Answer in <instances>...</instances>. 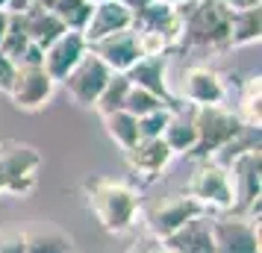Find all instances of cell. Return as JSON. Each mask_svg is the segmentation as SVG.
Wrapping results in <instances>:
<instances>
[{
  "instance_id": "obj_1",
  "label": "cell",
  "mask_w": 262,
  "mask_h": 253,
  "mask_svg": "<svg viewBox=\"0 0 262 253\" xmlns=\"http://www.w3.org/2000/svg\"><path fill=\"white\" fill-rule=\"evenodd\" d=\"M83 194L97 224L112 236H124L139 224L142 192L133 182L112 180V177H89L83 182Z\"/></svg>"
},
{
  "instance_id": "obj_2",
  "label": "cell",
  "mask_w": 262,
  "mask_h": 253,
  "mask_svg": "<svg viewBox=\"0 0 262 253\" xmlns=\"http://www.w3.org/2000/svg\"><path fill=\"white\" fill-rule=\"evenodd\" d=\"M174 12L183 21V48L186 50H230V9L218 0H180Z\"/></svg>"
},
{
  "instance_id": "obj_3",
  "label": "cell",
  "mask_w": 262,
  "mask_h": 253,
  "mask_svg": "<svg viewBox=\"0 0 262 253\" xmlns=\"http://www.w3.org/2000/svg\"><path fill=\"white\" fill-rule=\"evenodd\" d=\"M41 165H45V156L36 145L3 139L0 142V194H12L21 200L30 197L38 186Z\"/></svg>"
},
{
  "instance_id": "obj_4",
  "label": "cell",
  "mask_w": 262,
  "mask_h": 253,
  "mask_svg": "<svg viewBox=\"0 0 262 253\" xmlns=\"http://www.w3.org/2000/svg\"><path fill=\"white\" fill-rule=\"evenodd\" d=\"M191 115H194V133H198V142H194V147L189 150V159H194V162L209 159L218 147H224L227 142H230L233 135H238V130H242L236 112L227 106V103L194 106Z\"/></svg>"
},
{
  "instance_id": "obj_5",
  "label": "cell",
  "mask_w": 262,
  "mask_h": 253,
  "mask_svg": "<svg viewBox=\"0 0 262 253\" xmlns=\"http://www.w3.org/2000/svg\"><path fill=\"white\" fill-rule=\"evenodd\" d=\"M186 194L194 197L206 212H233L230 174H227V168L215 165L212 159L198 162V171H194V177L186 186Z\"/></svg>"
},
{
  "instance_id": "obj_6",
  "label": "cell",
  "mask_w": 262,
  "mask_h": 253,
  "mask_svg": "<svg viewBox=\"0 0 262 253\" xmlns=\"http://www.w3.org/2000/svg\"><path fill=\"white\" fill-rule=\"evenodd\" d=\"M212 250L215 253H259V221L230 212L212 215Z\"/></svg>"
},
{
  "instance_id": "obj_7",
  "label": "cell",
  "mask_w": 262,
  "mask_h": 253,
  "mask_svg": "<svg viewBox=\"0 0 262 253\" xmlns=\"http://www.w3.org/2000/svg\"><path fill=\"white\" fill-rule=\"evenodd\" d=\"M109 77H112V71H109L106 62L97 59L92 50H85L83 59L62 77V85H65V91L71 95V100L77 103V106L92 109L95 100H97V95H100L103 85L109 83Z\"/></svg>"
},
{
  "instance_id": "obj_8",
  "label": "cell",
  "mask_w": 262,
  "mask_h": 253,
  "mask_svg": "<svg viewBox=\"0 0 262 253\" xmlns=\"http://www.w3.org/2000/svg\"><path fill=\"white\" fill-rule=\"evenodd\" d=\"M53 88H56V83L50 80V74L41 65H18L6 95L21 112H38L48 106Z\"/></svg>"
},
{
  "instance_id": "obj_9",
  "label": "cell",
  "mask_w": 262,
  "mask_h": 253,
  "mask_svg": "<svg viewBox=\"0 0 262 253\" xmlns=\"http://www.w3.org/2000/svg\"><path fill=\"white\" fill-rule=\"evenodd\" d=\"M230 88L224 85V77L206 65H191L180 80V97L189 106H215V103H227Z\"/></svg>"
},
{
  "instance_id": "obj_10",
  "label": "cell",
  "mask_w": 262,
  "mask_h": 253,
  "mask_svg": "<svg viewBox=\"0 0 262 253\" xmlns=\"http://www.w3.org/2000/svg\"><path fill=\"white\" fill-rule=\"evenodd\" d=\"M198 215H206V209L194 197H189V194H174V197H165L159 206H154V212L147 215L144 224H147V233L156 241H162Z\"/></svg>"
},
{
  "instance_id": "obj_11",
  "label": "cell",
  "mask_w": 262,
  "mask_h": 253,
  "mask_svg": "<svg viewBox=\"0 0 262 253\" xmlns=\"http://www.w3.org/2000/svg\"><path fill=\"white\" fill-rule=\"evenodd\" d=\"M171 147L162 139H139L130 150H124V162L136 180L142 182H156L162 177V171L171 165Z\"/></svg>"
},
{
  "instance_id": "obj_12",
  "label": "cell",
  "mask_w": 262,
  "mask_h": 253,
  "mask_svg": "<svg viewBox=\"0 0 262 253\" xmlns=\"http://www.w3.org/2000/svg\"><path fill=\"white\" fill-rule=\"evenodd\" d=\"M230 189H233V212H245L259 203V147L236 156L227 165Z\"/></svg>"
},
{
  "instance_id": "obj_13",
  "label": "cell",
  "mask_w": 262,
  "mask_h": 253,
  "mask_svg": "<svg viewBox=\"0 0 262 253\" xmlns=\"http://www.w3.org/2000/svg\"><path fill=\"white\" fill-rule=\"evenodd\" d=\"M85 38L80 30H65L59 38H53L48 48H41V68L50 74L53 83H62V77L71 71L77 62L85 56Z\"/></svg>"
},
{
  "instance_id": "obj_14",
  "label": "cell",
  "mask_w": 262,
  "mask_h": 253,
  "mask_svg": "<svg viewBox=\"0 0 262 253\" xmlns=\"http://www.w3.org/2000/svg\"><path fill=\"white\" fill-rule=\"evenodd\" d=\"M89 50L95 53L97 59L106 62L112 74H127L136 62L142 59V50H139L133 27L130 30H121V33H112V36L100 38V41H92Z\"/></svg>"
},
{
  "instance_id": "obj_15",
  "label": "cell",
  "mask_w": 262,
  "mask_h": 253,
  "mask_svg": "<svg viewBox=\"0 0 262 253\" xmlns=\"http://www.w3.org/2000/svg\"><path fill=\"white\" fill-rule=\"evenodd\" d=\"M133 27V12L121 3V0H100L92 6V15L83 27V38L85 44L100 41V38L121 33V30H130Z\"/></svg>"
},
{
  "instance_id": "obj_16",
  "label": "cell",
  "mask_w": 262,
  "mask_h": 253,
  "mask_svg": "<svg viewBox=\"0 0 262 253\" xmlns=\"http://www.w3.org/2000/svg\"><path fill=\"white\" fill-rule=\"evenodd\" d=\"M165 65H168V56H142L127 71V80H130V85H139L144 91L156 95L159 100H165L168 109H177L183 100H177V95H171V88H168Z\"/></svg>"
},
{
  "instance_id": "obj_17",
  "label": "cell",
  "mask_w": 262,
  "mask_h": 253,
  "mask_svg": "<svg viewBox=\"0 0 262 253\" xmlns=\"http://www.w3.org/2000/svg\"><path fill=\"white\" fill-rule=\"evenodd\" d=\"M212 215H198L189 224H183L177 233H171L168 239H162L171 253H215L212 250Z\"/></svg>"
},
{
  "instance_id": "obj_18",
  "label": "cell",
  "mask_w": 262,
  "mask_h": 253,
  "mask_svg": "<svg viewBox=\"0 0 262 253\" xmlns=\"http://www.w3.org/2000/svg\"><path fill=\"white\" fill-rule=\"evenodd\" d=\"M15 18H18V27L24 30V36L30 38L33 44H38V48H48L53 38H59L62 33L68 30L50 9L38 6V3H33V6L24 9V12H18Z\"/></svg>"
},
{
  "instance_id": "obj_19",
  "label": "cell",
  "mask_w": 262,
  "mask_h": 253,
  "mask_svg": "<svg viewBox=\"0 0 262 253\" xmlns=\"http://www.w3.org/2000/svg\"><path fill=\"white\" fill-rule=\"evenodd\" d=\"M189 103H180L177 109H171V115H168V124L165 130H162V142L171 147V153L174 156H189V150L194 147L198 142V133H194V115H191Z\"/></svg>"
},
{
  "instance_id": "obj_20",
  "label": "cell",
  "mask_w": 262,
  "mask_h": 253,
  "mask_svg": "<svg viewBox=\"0 0 262 253\" xmlns=\"http://www.w3.org/2000/svg\"><path fill=\"white\" fill-rule=\"evenodd\" d=\"M24 253H74L68 233H62L59 227H36L24 233Z\"/></svg>"
},
{
  "instance_id": "obj_21",
  "label": "cell",
  "mask_w": 262,
  "mask_h": 253,
  "mask_svg": "<svg viewBox=\"0 0 262 253\" xmlns=\"http://www.w3.org/2000/svg\"><path fill=\"white\" fill-rule=\"evenodd\" d=\"M259 97H262V83H259V71L250 74L242 91H238V103H236V118L242 127H250V130H259L262 115H259Z\"/></svg>"
},
{
  "instance_id": "obj_22",
  "label": "cell",
  "mask_w": 262,
  "mask_h": 253,
  "mask_svg": "<svg viewBox=\"0 0 262 253\" xmlns=\"http://www.w3.org/2000/svg\"><path fill=\"white\" fill-rule=\"evenodd\" d=\"M259 30H262V15L259 6L230 12V48H245V44H259Z\"/></svg>"
},
{
  "instance_id": "obj_23",
  "label": "cell",
  "mask_w": 262,
  "mask_h": 253,
  "mask_svg": "<svg viewBox=\"0 0 262 253\" xmlns=\"http://www.w3.org/2000/svg\"><path fill=\"white\" fill-rule=\"evenodd\" d=\"M103 127H106L109 139L121 147V150H130L139 142V121L136 115H130L127 109H118L112 115H103Z\"/></svg>"
},
{
  "instance_id": "obj_24",
  "label": "cell",
  "mask_w": 262,
  "mask_h": 253,
  "mask_svg": "<svg viewBox=\"0 0 262 253\" xmlns=\"http://www.w3.org/2000/svg\"><path fill=\"white\" fill-rule=\"evenodd\" d=\"M127 91H130V80H127V74H112L109 83L103 85V91L97 95V100H95V106L92 109H95L100 118H103V115H112V112L124 109Z\"/></svg>"
},
{
  "instance_id": "obj_25",
  "label": "cell",
  "mask_w": 262,
  "mask_h": 253,
  "mask_svg": "<svg viewBox=\"0 0 262 253\" xmlns=\"http://www.w3.org/2000/svg\"><path fill=\"white\" fill-rule=\"evenodd\" d=\"M30 44H33V41H30V38L24 36V30L18 27V18L9 15V27H6V33H3V38H0V53L18 68V65L24 62V53H27Z\"/></svg>"
},
{
  "instance_id": "obj_26",
  "label": "cell",
  "mask_w": 262,
  "mask_h": 253,
  "mask_svg": "<svg viewBox=\"0 0 262 253\" xmlns=\"http://www.w3.org/2000/svg\"><path fill=\"white\" fill-rule=\"evenodd\" d=\"M124 109L136 115V118H142V115H150V112H159V109H168L165 100H159L156 95L150 91H144L139 85H130V91H127V100H124Z\"/></svg>"
},
{
  "instance_id": "obj_27",
  "label": "cell",
  "mask_w": 262,
  "mask_h": 253,
  "mask_svg": "<svg viewBox=\"0 0 262 253\" xmlns=\"http://www.w3.org/2000/svg\"><path fill=\"white\" fill-rule=\"evenodd\" d=\"M168 115L171 109H159V112H150V115H142L139 121V139H162V130L168 124Z\"/></svg>"
},
{
  "instance_id": "obj_28",
  "label": "cell",
  "mask_w": 262,
  "mask_h": 253,
  "mask_svg": "<svg viewBox=\"0 0 262 253\" xmlns=\"http://www.w3.org/2000/svg\"><path fill=\"white\" fill-rule=\"evenodd\" d=\"M0 253H24V229H0Z\"/></svg>"
},
{
  "instance_id": "obj_29",
  "label": "cell",
  "mask_w": 262,
  "mask_h": 253,
  "mask_svg": "<svg viewBox=\"0 0 262 253\" xmlns=\"http://www.w3.org/2000/svg\"><path fill=\"white\" fill-rule=\"evenodd\" d=\"M12 77H15V65L3 53H0V91L6 95L9 91V83H12Z\"/></svg>"
},
{
  "instance_id": "obj_30",
  "label": "cell",
  "mask_w": 262,
  "mask_h": 253,
  "mask_svg": "<svg viewBox=\"0 0 262 253\" xmlns=\"http://www.w3.org/2000/svg\"><path fill=\"white\" fill-rule=\"evenodd\" d=\"M224 9L230 12H242V9H253V6H259V0H218Z\"/></svg>"
},
{
  "instance_id": "obj_31",
  "label": "cell",
  "mask_w": 262,
  "mask_h": 253,
  "mask_svg": "<svg viewBox=\"0 0 262 253\" xmlns=\"http://www.w3.org/2000/svg\"><path fill=\"white\" fill-rule=\"evenodd\" d=\"M36 0H9V6H6V12L9 15H18V12H24V9H30Z\"/></svg>"
},
{
  "instance_id": "obj_32",
  "label": "cell",
  "mask_w": 262,
  "mask_h": 253,
  "mask_svg": "<svg viewBox=\"0 0 262 253\" xmlns=\"http://www.w3.org/2000/svg\"><path fill=\"white\" fill-rule=\"evenodd\" d=\"M121 3H124V6H127L130 12H139V9H142V6H147L150 0H121Z\"/></svg>"
},
{
  "instance_id": "obj_33",
  "label": "cell",
  "mask_w": 262,
  "mask_h": 253,
  "mask_svg": "<svg viewBox=\"0 0 262 253\" xmlns=\"http://www.w3.org/2000/svg\"><path fill=\"white\" fill-rule=\"evenodd\" d=\"M144 253H171V250H168L162 241H156V244H147V247H144Z\"/></svg>"
},
{
  "instance_id": "obj_34",
  "label": "cell",
  "mask_w": 262,
  "mask_h": 253,
  "mask_svg": "<svg viewBox=\"0 0 262 253\" xmlns=\"http://www.w3.org/2000/svg\"><path fill=\"white\" fill-rule=\"evenodd\" d=\"M6 27H9V12L0 9V38H3V33H6Z\"/></svg>"
},
{
  "instance_id": "obj_35",
  "label": "cell",
  "mask_w": 262,
  "mask_h": 253,
  "mask_svg": "<svg viewBox=\"0 0 262 253\" xmlns=\"http://www.w3.org/2000/svg\"><path fill=\"white\" fill-rule=\"evenodd\" d=\"M127 253H144V247H139V244H133V247H130Z\"/></svg>"
},
{
  "instance_id": "obj_36",
  "label": "cell",
  "mask_w": 262,
  "mask_h": 253,
  "mask_svg": "<svg viewBox=\"0 0 262 253\" xmlns=\"http://www.w3.org/2000/svg\"><path fill=\"white\" fill-rule=\"evenodd\" d=\"M9 6V0H0V9H6Z\"/></svg>"
},
{
  "instance_id": "obj_37",
  "label": "cell",
  "mask_w": 262,
  "mask_h": 253,
  "mask_svg": "<svg viewBox=\"0 0 262 253\" xmlns=\"http://www.w3.org/2000/svg\"><path fill=\"white\" fill-rule=\"evenodd\" d=\"M89 3H100V0H89Z\"/></svg>"
}]
</instances>
